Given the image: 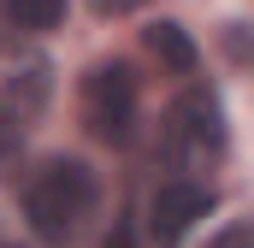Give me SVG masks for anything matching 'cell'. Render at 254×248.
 <instances>
[{"label":"cell","mask_w":254,"mask_h":248,"mask_svg":"<svg viewBox=\"0 0 254 248\" xmlns=\"http://www.w3.org/2000/svg\"><path fill=\"white\" fill-rule=\"evenodd\" d=\"M95 201H101V184H95V172L83 166V160H54V166H42L30 189H24V219H30V231L42 237V243L65 248L89 219H95Z\"/></svg>","instance_id":"cell-1"},{"label":"cell","mask_w":254,"mask_h":248,"mask_svg":"<svg viewBox=\"0 0 254 248\" xmlns=\"http://www.w3.org/2000/svg\"><path fill=\"white\" fill-rule=\"evenodd\" d=\"M166 160L178 172H207L225 160V113L207 89H190L166 113Z\"/></svg>","instance_id":"cell-2"},{"label":"cell","mask_w":254,"mask_h":248,"mask_svg":"<svg viewBox=\"0 0 254 248\" xmlns=\"http://www.w3.org/2000/svg\"><path fill=\"white\" fill-rule=\"evenodd\" d=\"M83 124L101 142H130V130H136V77H130V65H95L89 71Z\"/></svg>","instance_id":"cell-3"},{"label":"cell","mask_w":254,"mask_h":248,"mask_svg":"<svg viewBox=\"0 0 254 248\" xmlns=\"http://www.w3.org/2000/svg\"><path fill=\"white\" fill-rule=\"evenodd\" d=\"M54 95V65L36 48H0V113L30 124Z\"/></svg>","instance_id":"cell-4"},{"label":"cell","mask_w":254,"mask_h":248,"mask_svg":"<svg viewBox=\"0 0 254 248\" xmlns=\"http://www.w3.org/2000/svg\"><path fill=\"white\" fill-rule=\"evenodd\" d=\"M207 213H213V189L190 184V178H172V184H160L148 195V231H154L160 248L184 243L195 231V219H207Z\"/></svg>","instance_id":"cell-5"},{"label":"cell","mask_w":254,"mask_h":248,"mask_svg":"<svg viewBox=\"0 0 254 248\" xmlns=\"http://www.w3.org/2000/svg\"><path fill=\"white\" fill-rule=\"evenodd\" d=\"M142 48L160 60V71H172V77H190L195 71V42H190V30L172 24V18L148 24V30H142Z\"/></svg>","instance_id":"cell-6"},{"label":"cell","mask_w":254,"mask_h":248,"mask_svg":"<svg viewBox=\"0 0 254 248\" xmlns=\"http://www.w3.org/2000/svg\"><path fill=\"white\" fill-rule=\"evenodd\" d=\"M6 18L18 30H54L65 18V0H6Z\"/></svg>","instance_id":"cell-7"},{"label":"cell","mask_w":254,"mask_h":248,"mask_svg":"<svg viewBox=\"0 0 254 248\" xmlns=\"http://www.w3.org/2000/svg\"><path fill=\"white\" fill-rule=\"evenodd\" d=\"M18 148H24V124H18V119H6V113H0V172H6L12 160H18Z\"/></svg>","instance_id":"cell-8"},{"label":"cell","mask_w":254,"mask_h":248,"mask_svg":"<svg viewBox=\"0 0 254 248\" xmlns=\"http://www.w3.org/2000/svg\"><path fill=\"white\" fill-rule=\"evenodd\" d=\"M207 248H254V231H249V225H225Z\"/></svg>","instance_id":"cell-9"},{"label":"cell","mask_w":254,"mask_h":248,"mask_svg":"<svg viewBox=\"0 0 254 248\" xmlns=\"http://www.w3.org/2000/svg\"><path fill=\"white\" fill-rule=\"evenodd\" d=\"M148 0H95V12L101 18H125V12H142Z\"/></svg>","instance_id":"cell-10"},{"label":"cell","mask_w":254,"mask_h":248,"mask_svg":"<svg viewBox=\"0 0 254 248\" xmlns=\"http://www.w3.org/2000/svg\"><path fill=\"white\" fill-rule=\"evenodd\" d=\"M225 42H231V48H237V54L254 65V42H249V30H243V24H231V36H225Z\"/></svg>","instance_id":"cell-11"},{"label":"cell","mask_w":254,"mask_h":248,"mask_svg":"<svg viewBox=\"0 0 254 248\" xmlns=\"http://www.w3.org/2000/svg\"><path fill=\"white\" fill-rule=\"evenodd\" d=\"M107 248H136V237H130V231H113V237H107Z\"/></svg>","instance_id":"cell-12"}]
</instances>
